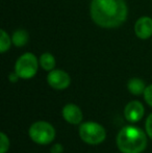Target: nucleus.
<instances>
[{
  "label": "nucleus",
  "mask_w": 152,
  "mask_h": 153,
  "mask_svg": "<svg viewBox=\"0 0 152 153\" xmlns=\"http://www.w3.org/2000/svg\"><path fill=\"white\" fill-rule=\"evenodd\" d=\"M128 7L125 0H92L90 16L102 28H116L127 19Z\"/></svg>",
  "instance_id": "obj_1"
},
{
  "label": "nucleus",
  "mask_w": 152,
  "mask_h": 153,
  "mask_svg": "<svg viewBox=\"0 0 152 153\" xmlns=\"http://www.w3.org/2000/svg\"><path fill=\"white\" fill-rule=\"evenodd\" d=\"M117 146L122 153H141L147 147V135L136 126H125L117 135Z\"/></svg>",
  "instance_id": "obj_2"
},
{
  "label": "nucleus",
  "mask_w": 152,
  "mask_h": 153,
  "mask_svg": "<svg viewBox=\"0 0 152 153\" xmlns=\"http://www.w3.org/2000/svg\"><path fill=\"white\" fill-rule=\"evenodd\" d=\"M79 137L83 142L90 145H98L106 137V131L96 122H85L79 127Z\"/></svg>",
  "instance_id": "obj_3"
},
{
  "label": "nucleus",
  "mask_w": 152,
  "mask_h": 153,
  "mask_svg": "<svg viewBox=\"0 0 152 153\" xmlns=\"http://www.w3.org/2000/svg\"><path fill=\"white\" fill-rule=\"evenodd\" d=\"M39 59L35 54L27 52L22 54L15 64V72L20 78L30 79L37 74L39 68Z\"/></svg>",
  "instance_id": "obj_4"
},
{
  "label": "nucleus",
  "mask_w": 152,
  "mask_h": 153,
  "mask_svg": "<svg viewBox=\"0 0 152 153\" xmlns=\"http://www.w3.org/2000/svg\"><path fill=\"white\" fill-rule=\"evenodd\" d=\"M28 133L30 139L40 145L50 144L55 137L54 127L46 121H38L33 123L29 128Z\"/></svg>",
  "instance_id": "obj_5"
},
{
  "label": "nucleus",
  "mask_w": 152,
  "mask_h": 153,
  "mask_svg": "<svg viewBox=\"0 0 152 153\" xmlns=\"http://www.w3.org/2000/svg\"><path fill=\"white\" fill-rule=\"evenodd\" d=\"M47 82L54 90H65L71 83V78L64 70L53 69L52 71H49L47 75Z\"/></svg>",
  "instance_id": "obj_6"
},
{
  "label": "nucleus",
  "mask_w": 152,
  "mask_h": 153,
  "mask_svg": "<svg viewBox=\"0 0 152 153\" xmlns=\"http://www.w3.org/2000/svg\"><path fill=\"white\" fill-rule=\"evenodd\" d=\"M124 116L128 122H139L144 116V106L140 101H130L124 108Z\"/></svg>",
  "instance_id": "obj_7"
},
{
  "label": "nucleus",
  "mask_w": 152,
  "mask_h": 153,
  "mask_svg": "<svg viewBox=\"0 0 152 153\" xmlns=\"http://www.w3.org/2000/svg\"><path fill=\"white\" fill-rule=\"evenodd\" d=\"M134 33L141 40H147L152 36V18L141 17L134 24Z\"/></svg>",
  "instance_id": "obj_8"
},
{
  "label": "nucleus",
  "mask_w": 152,
  "mask_h": 153,
  "mask_svg": "<svg viewBox=\"0 0 152 153\" xmlns=\"http://www.w3.org/2000/svg\"><path fill=\"white\" fill-rule=\"evenodd\" d=\"M63 117L68 123L76 125L82 121L83 115L81 109L77 105L73 104V103H69V104H66L64 106Z\"/></svg>",
  "instance_id": "obj_9"
},
{
  "label": "nucleus",
  "mask_w": 152,
  "mask_h": 153,
  "mask_svg": "<svg viewBox=\"0 0 152 153\" xmlns=\"http://www.w3.org/2000/svg\"><path fill=\"white\" fill-rule=\"evenodd\" d=\"M29 36L28 32L24 29H18V30L14 31L12 36V42L13 45L16 47H23L28 43Z\"/></svg>",
  "instance_id": "obj_10"
},
{
  "label": "nucleus",
  "mask_w": 152,
  "mask_h": 153,
  "mask_svg": "<svg viewBox=\"0 0 152 153\" xmlns=\"http://www.w3.org/2000/svg\"><path fill=\"white\" fill-rule=\"evenodd\" d=\"M127 88L128 91L131 93L132 95H141L144 94L145 89H146V85H145V82L140 78H131L129 79L127 83Z\"/></svg>",
  "instance_id": "obj_11"
},
{
  "label": "nucleus",
  "mask_w": 152,
  "mask_h": 153,
  "mask_svg": "<svg viewBox=\"0 0 152 153\" xmlns=\"http://www.w3.org/2000/svg\"><path fill=\"white\" fill-rule=\"evenodd\" d=\"M39 62H40V66L45 71H52L55 68V65H56L54 56L49 52L43 53L39 59Z\"/></svg>",
  "instance_id": "obj_12"
},
{
  "label": "nucleus",
  "mask_w": 152,
  "mask_h": 153,
  "mask_svg": "<svg viewBox=\"0 0 152 153\" xmlns=\"http://www.w3.org/2000/svg\"><path fill=\"white\" fill-rule=\"evenodd\" d=\"M13 44L12 38L7 34V32L3 29L0 30V52L5 53L10 48V45Z\"/></svg>",
  "instance_id": "obj_13"
},
{
  "label": "nucleus",
  "mask_w": 152,
  "mask_h": 153,
  "mask_svg": "<svg viewBox=\"0 0 152 153\" xmlns=\"http://www.w3.org/2000/svg\"><path fill=\"white\" fill-rule=\"evenodd\" d=\"M10 148V140L4 132L0 133V153H6Z\"/></svg>",
  "instance_id": "obj_14"
},
{
  "label": "nucleus",
  "mask_w": 152,
  "mask_h": 153,
  "mask_svg": "<svg viewBox=\"0 0 152 153\" xmlns=\"http://www.w3.org/2000/svg\"><path fill=\"white\" fill-rule=\"evenodd\" d=\"M144 98L146 100V102L152 107V85L146 87L144 92Z\"/></svg>",
  "instance_id": "obj_15"
},
{
  "label": "nucleus",
  "mask_w": 152,
  "mask_h": 153,
  "mask_svg": "<svg viewBox=\"0 0 152 153\" xmlns=\"http://www.w3.org/2000/svg\"><path fill=\"white\" fill-rule=\"evenodd\" d=\"M145 127H146V132H147V134H148V137H150V139H152V114L147 118Z\"/></svg>",
  "instance_id": "obj_16"
},
{
  "label": "nucleus",
  "mask_w": 152,
  "mask_h": 153,
  "mask_svg": "<svg viewBox=\"0 0 152 153\" xmlns=\"http://www.w3.org/2000/svg\"><path fill=\"white\" fill-rule=\"evenodd\" d=\"M63 146L61 145V144H56V145H54L52 148L50 149V152L51 153H62L63 152Z\"/></svg>",
  "instance_id": "obj_17"
},
{
  "label": "nucleus",
  "mask_w": 152,
  "mask_h": 153,
  "mask_svg": "<svg viewBox=\"0 0 152 153\" xmlns=\"http://www.w3.org/2000/svg\"><path fill=\"white\" fill-rule=\"evenodd\" d=\"M8 78H10V81H13V82H16L17 80H18V78H20V77L17 75V73L16 72H14V73H12V74L8 76Z\"/></svg>",
  "instance_id": "obj_18"
}]
</instances>
